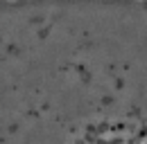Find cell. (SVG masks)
Wrapping results in <instances>:
<instances>
[{"label": "cell", "instance_id": "1", "mask_svg": "<svg viewBox=\"0 0 147 144\" xmlns=\"http://www.w3.org/2000/svg\"><path fill=\"white\" fill-rule=\"evenodd\" d=\"M0 144H147V0L9 5Z\"/></svg>", "mask_w": 147, "mask_h": 144}]
</instances>
